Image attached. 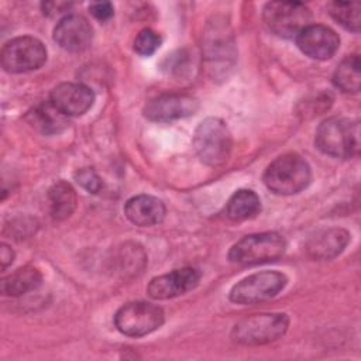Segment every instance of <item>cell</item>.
I'll return each instance as SVG.
<instances>
[{"instance_id": "1", "label": "cell", "mask_w": 361, "mask_h": 361, "mask_svg": "<svg viewBox=\"0 0 361 361\" xmlns=\"http://www.w3.org/2000/svg\"><path fill=\"white\" fill-rule=\"evenodd\" d=\"M316 147L334 158H353L360 151V124L357 120L330 117L316 130Z\"/></svg>"}, {"instance_id": "17", "label": "cell", "mask_w": 361, "mask_h": 361, "mask_svg": "<svg viewBox=\"0 0 361 361\" xmlns=\"http://www.w3.org/2000/svg\"><path fill=\"white\" fill-rule=\"evenodd\" d=\"M25 120L34 130L45 135L58 134L68 127V117L61 113L49 100L42 102L31 109L27 113Z\"/></svg>"}, {"instance_id": "2", "label": "cell", "mask_w": 361, "mask_h": 361, "mask_svg": "<svg viewBox=\"0 0 361 361\" xmlns=\"http://www.w3.org/2000/svg\"><path fill=\"white\" fill-rule=\"evenodd\" d=\"M265 186L276 195H295L307 188L312 179L309 164L298 154H283L264 172Z\"/></svg>"}, {"instance_id": "23", "label": "cell", "mask_w": 361, "mask_h": 361, "mask_svg": "<svg viewBox=\"0 0 361 361\" xmlns=\"http://www.w3.org/2000/svg\"><path fill=\"white\" fill-rule=\"evenodd\" d=\"M161 42H162V38L157 31L151 28H144L137 34L134 39V51L138 55L149 56L159 48Z\"/></svg>"}, {"instance_id": "9", "label": "cell", "mask_w": 361, "mask_h": 361, "mask_svg": "<svg viewBox=\"0 0 361 361\" xmlns=\"http://www.w3.org/2000/svg\"><path fill=\"white\" fill-rule=\"evenodd\" d=\"M164 310L148 302H131L121 306L114 316L116 329L128 337H142L164 323Z\"/></svg>"}, {"instance_id": "22", "label": "cell", "mask_w": 361, "mask_h": 361, "mask_svg": "<svg viewBox=\"0 0 361 361\" xmlns=\"http://www.w3.org/2000/svg\"><path fill=\"white\" fill-rule=\"evenodd\" d=\"M330 16L345 30L358 32L361 25V4L357 1H331L327 4Z\"/></svg>"}, {"instance_id": "8", "label": "cell", "mask_w": 361, "mask_h": 361, "mask_svg": "<svg viewBox=\"0 0 361 361\" xmlns=\"http://www.w3.org/2000/svg\"><path fill=\"white\" fill-rule=\"evenodd\" d=\"M1 66L8 73H24L41 68L47 61V48L35 37L23 35L4 44Z\"/></svg>"}, {"instance_id": "14", "label": "cell", "mask_w": 361, "mask_h": 361, "mask_svg": "<svg viewBox=\"0 0 361 361\" xmlns=\"http://www.w3.org/2000/svg\"><path fill=\"white\" fill-rule=\"evenodd\" d=\"M93 39L90 23L78 14H69L59 20L54 28V41L65 51L82 52Z\"/></svg>"}, {"instance_id": "19", "label": "cell", "mask_w": 361, "mask_h": 361, "mask_svg": "<svg viewBox=\"0 0 361 361\" xmlns=\"http://www.w3.org/2000/svg\"><path fill=\"white\" fill-rule=\"evenodd\" d=\"M51 216L55 220L68 219L76 209L78 196L71 183L65 180L55 182L47 193Z\"/></svg>"}, {"instance_id": "27", "label": "cell", "mask_w": 361, "mask_h": 361, "mask_svg": "<svg viewBox=\"0 0 361 361\" xmlns=\"http://www.w3.org/2000/svg\"><path fill=\"white\" fill-rule=\"evenodd\" d=\"M14 259V251L7 245V244H1L0 248V262H1V268L6 269Z\"/></svg>"}, {"instance_id": "7", "label": "cell", "mask_w": 361, "mask_h": 361, "mask_svg": "<svg viewBox=\"0 0 361 361\" xmlns=\"http://www.w3.org/2000/svg\"><path fill=\"white\" fill-rule=\"evenodd\" d=\"M288 283L278 271H262L243 278L230 290V300L238 305H255L275 298Z\"/></svg>"}, {"instance_id": "21", "label": "cell", "mask_w": 361, "mask_h": 361, "mask_svg": "<svg viewBox=\"0 0 361 361\" xmlns=\"http://www.w3.org/2000/svg\"><path fill=\"white\" fill-rule=\"evenodd\" d=\"M333 83L344 93H357L361 86V63L357 54L345 56L333 73Z\"/></svg>"}, {"instance_id": "11", "label": "cell", "mask_w": 361, "mask_h": 361, "mask_svg": "<svg viewBox=\"0 0 361 361\" xmlns=\"http://www.w3.org/2000/svg\"><path fill=\"white\" fill-rule=\"evenodd\" d=\"M199 269L192 267H183L152 278L148 283L147 292L149 298L157 300L172 299L179 295H185L189 290H193L199 285Z\"/></svg>"}, {"instance_id": "13", "label": "cell", "mask_w": 361, "mask_h": 361, "mask_svg": "<svg viewBox=\"0 0 361 361\" xmlns=\"http://www.w3.org/2000/svg\"><path fill=\"white\" fill-rule=\"evenodd\" d=\"M49 102L66 117L82 116L93 106L94 93L83 83L63 82L52 89Z\"/></svg>"}, {"instance_id": "16", "label": "cell", "mask_w": 361, "mask_h": 361, "mask_svg": "<svg viewBox=\"0 0 361 361\" xmlns=\"http://www.w3.org/2000/svg\"><path fill=\"white\" fill-rule=\"evenodd\" d=\"M165 204L155 196L137 195L124 204L126 217L135 226L149 227L158 224L165 217Z\"/></svg>"}, {"instance_id": "4", "label": "cell", "mask_w": 361, "mask_h": 361, "mask_svg": "<svg viewBox=\"0 0 361 361\" xmlns=\"http://www.w3.org/2000/svg\"><path fill=\"white\" fill-rule=\"evenodd\" d=\"M286 241L275 231L250 234L238 240L228 251V259L241 265L271 262L283 255Z\"/></svg>"}, {"instance_id": "18", "label": "cell", "mask_w": 361, "mask_h": 361, "mask_svg": "<svg viewBox=\"0 0 361 361\" xmlns=\"http://www.w3.org/2000/svg\"><path fill=\"white\" fill-rule=\"evenodd\" d=\"M42 275L38 268L25 265L1 278L0 289L6 296H21L41 286Z\"/></svg>"}, {"instance_id": "12", "label": "cell", "mask_w": 361, "mask_h": 361, "mask_svg": "<svg viewBox=\"0 0 361 361\" xmlns=\"http://www.w3.org/2000/svg\"><path fill=\"white\" fill-rule=\"evenodd\" d=\"M298 48L312 59L324 61L331 58L340 45V38L334 30L322 24H310L302 30L296 38Z\"/></svg>"}, {"instance_id": "10", "label": "cell", "mask_w": 361, "mask_h": 361, "mask_svg": "<svg viewBox=\"0 0 361 361\" xmlns=\"http://www.w3.org/2000/svg\"><path fill=\"white\" fill-rule=\"evenodd\" d=\"M199 102L185 93H164L151 99L144 107V116L151 121H173L195 114Z\"/></svg>"}, {"instance_id": "5", "label": "cell", "mask_w": 361, "mask_h": 361, "mask_svg": "<svg viewBox=\"0 0 361 361\" xmlns=\"http://www.w3.org/2000/svg\"><path fill=\"white\" fill-rule=\"evenodd\" d=\"M289 326L285 313H258L241 319L231 331V338L243 345H262L281 338Z\"/></svg>"}, {"instance_id": "15", "label": "cell", "mask_w": 361, "mask_h": 361, "mask_svg": "<svg viewBox=\"0 0 361 361\" xmlns=\"http://www.w3.org/2000/svg\"><path fill=\"white\" fill-rule=\"evenodd\" d=\"M350 241L347 230L340 227H331L313 234L306 245V254L317 261L333 259L340 255Z\"/></svg>"}, {"instance_id": "25", "label": "cell", "mask_w": 361, "mask_h": 361, "mask_svg": "<svg viewBox=\"0 0 361 361\" xmlns=\"http://www.w3.org/2000/svg\"><path fill=\"white\" fill-rule=\"evenodd\" d=\"M89 11L90 14L99 20V21H106L109 20L110 17H113V13H114V7L110 1H94V3H90L89 6Z\"/></svg>"}, {"instance_id": "24", "label": "cell", "mask_w": 361, "mask_h": 361, "mask_svg": "<svg viewBox=\"0 0 361 361\" xmlns=\"http://www.w3.org/2000/svg\"><path fill=\"white\" fill-rule=\"evenodd\" d=\"M75 180L89 193H97L102 189V179L92 168H80L73 175Z\"/></svg>"}, {"instance_id": "20", "label": "cell", "mask_w": 361, "mask_h": 361, "mask_svg": "<svg viewBox=\"0 0 361 361\" xmlns=\"http://www.w3.org/2000/svg\"><path fill=\"white\" fill-rule=\"evenodd\" d=\"M261 212V200L254 190L240 189L227 202L226 214L234 221H244Z\"/></svg>"}, {"instance_id": "6", "label": "cell", "mask_w": 361, "mask_h": 361, "mask_svg": "<svg viewBox=\"0 0 361 361\" xmlns=\"http://www.w3.org/2000/svg\"><path fill=\"white\" fill-rule=\"evenodd\" d=\"M267 28L281 38L296 35L312 24V11L299 1H269L262 10Z\"/></svg>"}, {"instance_id": "26", "label": "cell", "mask_w": 361, "mask_h": 361, "mask_svg": "<svg viewBox=\"0 0 361 361\" xmlns=\"http://www.w3.org/2000/svg\"><path fill=\"white\" fill-rule=\"evenodd\" d=\"M44 14L49 17H56L59 14H63L72 7V3L68 1H45L41 4Z\"/></svg>"}, {"instance_id": "3", "label": "cell", "mask_w": 361, "mask_h": 361, "mask_svg": "<svg viewBox=\"0 0 361 361\" xmlns=\"http://www.w3.org/2000/svg\"><path fill=\"white\" fill-rule=\"evenodd\" d=\"M193 147L203 164L219 166L230 157L233 147L231 133L223 120L207 117L195 130Z\"/></svg>"}]
</instances>
